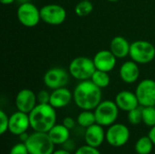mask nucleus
I'll list each match as a JSON object with an SVG mask.
<instances>
[{
	"label": "nucleus",
	"mask_w": 155,
	"mask_h": 154,
	"mask_svg": "<svg viewBox=\"0 0 155 154\" xmlns=\"http://www.w3.org/2000/svg\"><path fill=\"white\" fill-rule=\"evenodd\" d=\"M73 99V93L65 87L53 90L50 96V104L55 109H61L67 106Z\"/></svg>",
	"instance_id": "18"
},
{
	"label": "nucleus",
	"mask_w": 155,
	"mask_h": 154,
	"mask_svg": "<svg viewBox=\"0 0 155 154\" xmlns=\"http://www.w3.org/2000/svg\"><path fill=\"white\" fill-rule=\"evenodd\" d=\"M28 128H31L28 113L17 111L9 116L8 132L13 135L19 136L23 133L27 132Z\"/></svg>",
	"instance_id": "13"
},
{
	"label": "nucleus",
	"mask_w": 155,
	"mask_h": 154,
	"mask_svg": "<svg viewBox=\"0 0 155 154\" xmlns=\"http://www.w3.org/2000/svg\"><path fill=\"white\" fill-rule=\"evenodd\" d=\"M119 110L120 109L115 102L111 100L102 101L94 110L96 123L104 127H109L110 125L115 123L119 115Z\"/></svg>",
	"instance_id": "6"
},
{
	"label": "nucleus",
	"mask_w": 155,
	"mask_h": 154,
	"mask_svg": "<svg viewBox=\"0 0 155 154\" xmlns=\"http://www.w3.org/2000/svg\"><path fill=\"white\" fill-rule=\"evenodd\" d=\"M15 0H0V2L3 4V5H11L15 2Z\"/></svg>",
	"instance_id": "35"
},
{
	"label": "nucleus",
	"mask_w": 155,
	"mask_h": 154,
	"mask_svg": "<svg viewBox=\"0 0 155 154\" xmlns=\"http://www.w3.org/2000/svg\"><path fill=\"white\" fill-rule=\"evenodd\" d=\"M69 72L64 68H50L44 75V84L51 90L65 87L69 83Z\"/></svg>",
	"instance_id": "11"
},
{
	"label": "nucleus",
	"mask_w": 155,
	"mask_h": 154,
	"mask_svg": "<svg viewBox=\"0 0 155 154\" xmlns=\"http://www.w3.org/2000/svg\"><path fill=\"white\" fill-rule=\"evenodd\" d=\"M108 2H111V3H114V2H118L119 0H106Z\"/></svg>",
	"instance_id": "37"
},
{
	"label": "nucleus",
	"mask_w": 155,
	"mask_h": 154,
	"mask_svg": "<svg viewBox=\"0 0 155 154\" xmlns=\"http://www.w3.org/2000/svg\"><path fill=\"white\" fill-rule=\"evenodd\" d=\"M62 123H63L66 128H68L69 130L73 129V128L75 126V121H74V119H73V118L70 117V116H67V117L64 118Z\"/></svg>",
	"instance_id": "31"
},
{
	"label": "nucleus",
	"mask_w": 155,
	"mask_h": 154,
	"mask_svg": "<svg viewBox=\"0 0 155 154\" xmlns=\"http://www.w3.org/2000/svg\"><path fill=\"white\" fill-rule=\"evenodd\" d=\"M73 99L81 110L94 111L102 102V89L91 80L81 81L74 90Z\"/></svg>",
	"instance_id": "1"
},
{
	"label": "nucleus",
	"mask_w": 155,
	"mask_h": 154,
	"mask_svg": "<svg viewBox=\"0 0 155 154\" xmlns=\"http://www.w3.org/2000/svg\"><path fill=\"white\" fill-rule=\"evenodd\" d=\"M41 20L49 25H62L66 19L65 9L57 4H48L40 8Z\"/></svg>",
	"instance_id": "9"
},
{
	"label": "nucleus",
	"mask_w": 155,
	"mask_h": 154,
	"mask_svg": "<svg viewBox=\"0 0 155 154\" xmlns=\"http://www.w3.org/2000/svg\"><path fill=\"white\" fill-rule=\"evenodd\" d=\"M116 57L110 50H101L98 51L93 60L97 70L104 72H111L116 66Z\"/></svg>",
	"instance_id": "14"
},
{
	"label": "nucleus",
	"mask_w": 155,
	"mask_h": 154,
	"mask_svg": "<svg viewBox=\"0 0 155 154\" xmlns=\"http://www.w3.org/2000/svg\"><path fill=\"white\" fill-rule=\"evenodd\" d=\"M105 133L106 132H104V126L98 123H94L85 129V133H84L85 143L87 145L99 148L105 141Z\"/></svg>",
	"instance_id": "15"
},
{
	"label": "nucleus",
	"mask_w": 155,
	"mask_h": 154,
	"mask_svg": "<svg viewBox=\"0 0 155 154\" xmlns=\"http://www.w3.org/2000/svg\"><path fill=\"white\" fill-rule=\"evenodd\" d=\"M8 126L9 116L3 110H0V134H5L8 131Z\"/></svg>",
	"instance_id": "27"
},
{
	"label": "nucleus",
	"mask_w": 155,
	"mask_h": 154,
	"mask_svg": "<svg viewBox=\"0 0 155 154\" xmlns=\"http://www.w3.org/2000/svg\"><path fill=\"white\" fill-rule=\"evenodd\" d=\"M94 10V5L89 0H82L74 7V12L76 15L80 17H84L89 15Z\"/></svg>",
	"instance_id": "24"
},
{
	"label": "nucleus",
	"mask_w": 155,
	"mask_h": 154,
	"mask_svg": "<svg viewBox=\"0 0 155 154\" xmlns=\"http://www.w3.org/2000/svg\"><path fill=\"white\" fill-rule=\"evenodd\" d=\"M135 94L139 104L143 107L155 106V81L143 79L136 86Z\"/></svg>",
	"instance_id": "10"
},
{
	"label": "nucleus",
	"mask_w": 155,
	"mask_h": 154,
	"mask_svg": "<svg viewBox=\"0 0 155 154\" xmlns=\"http://www.w3.org/2000/svg\"><path fill=\"white\" fill-rule=\"evenodd\" d=\"M131 44L128 40L121 35L114 37L110 43V51L117 59H123L129 55Z\"/></svg>",
	"instance_id": "19"
},
{
	"label": "nucleus",
	"mask_w": 155,
	"mask_h": 154,
	"mask_svg": "<svg viewBox=\"0 0 155 154\" xmlns=\"http://www.w3.org/2000/svg\"><path fill=\"white\" fill-rule=\"evenodd\" d=\"M74 154H101L100 151L98 150V148L90 146V145H83L81 147H79Z\"/></svg>",
	"instance_id": "28"
},
{
	"label": "nucleus",
	"mask_w": 155,
	"mask_h": 154,
	"mask_svg": "<svg viewBox=\"0 0 155 154\" xmlns=\"http://www.w3.org/2000/svg\"><path fill=\"white\" fill-rule=\"evenodd\" d=\"M96 68L94 60L86 56L74 58L69 64L68 72L70 75L78 81L90 80Z\"/></svg>",
	"instance_id": "4"
},
{
	"label": "nucleus",
	"mask_w": 155,
	"mask_h": 154,
	"mask_svg": "<svg viewBox=\"0 0 155 154\" xmlns=\"http://www.w3.org/2000/svg\"><path fill=\"white\" fill-rule=\"evenodd\" d=\"M130 139V130L123 123H114L109 126L105 133V141L113 147H123Z\"/></svg>",
	"instance_id": "8"
},
{
	"label": "nucleus",
	"mask_w": 155,
	"mask_h": 154,
	"mask_svg": "<svg viewBox=\"0 0 155 154\" xmlns=\"http://www.w3.org/2000/svg\"><path fill=\"white\" fill-rule=\"evenodd\" d=\"M9 154H29V152L27 150V147L25 143H19L15 144L11 150Z\"/></svg>",
	"instance_id": "29"
},
{
	"label": "nucleus",
	"mask_w": 155,
	"mask_h": 154,
	"mask_svg": "<svg viewBox=\"0 0 155 154\" xmlns=\"http://www.w3.org/2000/svg\"><path fill=\"white\" fill-rule=\"evenodd\" d=\"M37 103H50V96L51 93H49L45 90L40 91L37 94Z\"/></svg>",
	"instance_id": "30"
},
{
	"label": "nucleus",
	"mask_w": 155,
	"mask_h": 154,
	"mask_svg": "<svg viewBox=\"0 0 155 154\" xmlns=\"http://www.w3.org/2000/svg\"><path fill=\"white\" fill-rule=\"evenodd\" d=\"M153 143L149 136H143L137 140L134 150L137 154H150L153 149Z\"/></svg>",
	"instance_id": "21"
},
{
	"label": "nucleus",
	"mask_w": 155,
	"mask_h": 154,
	"mask_svg": "<svg viewBox=\"0 0 155 154\" xmlns=\"http://www.w3.org/2000/svg\"><path fill=\"white\" fill-rule=\"evenodd\" d=\"M47 133L55 145L64 144L70 138V130L63 123L55 124Z\"/></svg>",
	"instance_id": "20"
},
{
	"label": "nucleus",
	"mask_w": 155,
	"mask_h": 154,
	"mask_svg": "<svg viewBox=\"0 0 155 154\" xmlns=\"http://www.w3.org/2000/svg\"><path fill=\"white\" fill-rule=\"evenodd\" d=\"M76 123L83 128H88L96 123L94 112L90 110H83L76 118Z\"/></svg>",
	"instance_id": "22"
},
{
	"label": "nucleus",
	"mask_w": 155,
	"mask_h": 154,
	"mask_svg": "<svg viewBox=\"0 0 155 154\" xmlns=\"http://www.w3.org/2000/svg\"><path fill=\"white\" fill-rule=\"evenodd\" d=\"M114 102L116 103L120 110L126 112V113L140 106L135 93H133L131 91H126V90L119 92L115 96Z\"/></svg>",
	"instance_id": "17"
},
{
	"label": "nucleus",
	"mask_w": 155,
	"mask_h": 154,
	"mask_svg": "<svg viewBox=\"0 0 155 154\" xmlns=\"http://www.w3.org/2000/svg\"><path fill=\"white\" fill-rule=\"evenodd\" d=\"M20 4H22V3H26V2H30V0H17Z\"/></svg>",
	"instance_id": "36"
},
{
	"label": "nucleus",
	"mask_w": 155,
	"mask_h": 154,
	"mask_svg": "<svg viewBox=\"0 0 155 154\" xmlns=\"http://www.w3.org/2000/svg\"><path fill=\"white\" fill-rule=\"evenodd\" d=\"M53 154H72L67 150H55Z\"/></svg>",
	"instance_id": "34"
},
{
	"label": "nucleus",
	"mask_w": 155,
	"mask_h": 154,
	"mask_svg": "<svg viewBox=\"0 0 155 154\" xmlns=\"http://www.w3.org/2000/svg\"><path fill=\"white\" fill-rule=\"evenodd\" d=\"M29 154H53L54 143L47 133L34 132L25 143Z\"/></svg>",
	"instance_id": "3"
},
{
	"label": "nucleus",
	"mask_w": 155,
	"mask_h": 154,
	"mask_svg": "<svg viewBox=\"0 0 155 154\" xmlns=\"http://www.w3.org/2000/svg\"><path fill=\"white\" fill-rule=\"evenodd\" d=\"M17 19L25 27H35L41 20L40 9L31 2L22 3L17 8Z\"/></svg>",
	"instance_id": "7"
},
{
	"label": "nucleus",
	"mask_w": 155,
	"mask_h": 154,
	"mask_svg": "<svg viewBox=\"0 0 155 154\" xmlns=\"http://www.w3.org/2000/svg\"><path fill=\"white\" fill-rule=\"evenodd\" d=\"M29 135H30V134H28V133L25 132V133H23L22 134H20V135L18 136V138H19V140H20L22 143H25V142L27 141Z\"/></svg>",
	"instance_id": "33"
},
{
	"label": "nucleus",
	"mask_w": 155,
	"mask_h": 154,
	"mask_svg": "<svg viewBox=\"0 0 155 154\" xmlns=\"http://www.w3.org/2000/svg\"><path fill=\"white\" fill-rule=\"evenodd\" d=\"M15 103L17 111L30 113L38 103L37 96L30 89H22L17 93L15 99Z\"/></svg>",
	"instance_id": "12"
},
{
	"label": "nucleus",
	"mask_w": 155,
	"mask_h": 154,
	"mask_svg": "<svg viewBox=\"0 0 155 154\" xmlns=\"http://www.w3.org/2000/svg\"><path fill=\"white\" fill-rule=\"evenodd\" d=\"M90 80L99 88L103 89V88H106L110 84L111 78L107 72H104L96 69Z\"/></svg>",
	"instance_id": "23"
},
{
	"label": "nucleus",
	"mask_w": 155,
	"mask_h": 154,
	"mask_svg": "<svg viewBox=\"0 0 155 154\" xmlns=\"http://www.w3.org/2000/svg\"><path fill=\"white\" fill-rule=\"evenodd\" d=\"M119 75L121 80L125 84H132L136 83L140 76L138 64L133 60L123 63L119 69Z\"/></svg>",
	"instance_id": "16"
},
{
	"label": "nucleus",
	"mask_w": 155,
	"mask_h": 154,
	"mask_svg": "<svg viewBox=\"0 0 155 154\" xmlns=\"http://www.w3.org/2000/svg\"><path fill=\"white\" fill-rule=\"evenodd\" d=\"M128 122L133 125H137L143 123V107L140 105L135 109L127 113Z\"/></svg>",
	"instance_id": "26"
},
{
	"label": "nucleus",
	"mask_w": 155,
	"mask_h": 154,
	"mask_svg": "<svg viewBox=\"0 0 155 154\" xmlns=\"http://www.w3.org/2000/svg\"><path fill=\"white\" fill-rule=\"evenodd\" d=\"M50 103H37L29 114L34 132L48 133L56 124V112Z\"/></svg>",
	"instance_id": "2"
},
{
	"label": "nucleus",
	"mask_w": 155,
	"mask_h": 154,
	"mask_svg": "<svg viewBox=\"0 0 155 154\" xmlns=\"http://www.w3.org/2000/svg\"><path fill=\"white\" fill-rule=\"evenodd\" d=\"M143 123L146 126H148V127L154 126L155 106H145V107H143Z\"/></svg>",
	"instance_id": "25"
},
{
	"label": "nucleus",
	"mask_w": 155,
	"mask_h": 154,
	"mask_svg": "<svg viewBox=\"0 0 155 154\" xmlns=\"http://www.w3.org/2000/svg\"><path fill=\"white\" fill-rule=\"evenodd\" d=\"M129 56L138 64H146L155 58L154 45L145 40H136L131 44Z\"/></svg>",
	"instance_id": "5"
},
{
	"label": "nucleus",
	"mask_w": 155,
	"mask_h": 154,
	"mask_svg": "<svg viewBox=\"0 0 155 154\" xmlns=\"http://www.w3.org/2000/svg\"><path fill=\"white\" fill-rule=\"evenodd\" d=\"M148 136L151 138V140L153 141V144L155 145V125L153 126V127H151V130H150V132L148 133Z\"/></svg>",
	"instance_id": "32"
}]
</instances>
